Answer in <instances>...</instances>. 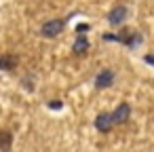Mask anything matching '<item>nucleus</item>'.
Returning <instances> with one entry per match:
<instances>
[{
	"label": "nucleus",
	"instance_id": "obj_1",
	"mask_svg": "<svg viewBox=\"0 0 154 152\" xmlns=\"http://www.w3.org/2000/svg\"><path fill=\"white\" fill-rule=\"evenodd\" d=\"M63 26H66L63 19H51V21H47V23L40 28V34H42L45 38H55V36L61 34Z\"/></svg>",
	"mask_w": 154,
	"mask_h": 152
},
{
	"label": "nucleus",
	"instance_id": "obj_2",
	"mask_svg": "<svg viewBox=\"0 0 154 152\" xmlns=\"http://www.w3.org/2000/svg\"><path fill=\"white\" fill-rule=\"evenodd\" d=\"M129 116H131V106L127 104V101H122V104H118V108L112 112V118H114V125H125L127 120H129Z\"/></svg>",
	"mask_w": 154,
	"mask_h": 152
},
{
	"label": "nucleus",
	"instance_id": "obj_3",
	"mask_svg": "<svg viewBox=\"0 0 154 152\" xmlns=\"http://www.w3.org/2000/svg\"><path fill=\"white\" fill-rule=\"evenodd\" d=\"M125 19H127V7H122V5L114 7V9L110 11V15H108V21H110L112 26H120Z\"/></svg>",
	"mask_w": 154,
	"mask_h": 152
},
{
	"label": "nucleus",
	"instance_id": "obj_4",
	"mask_svg": "<svg viewBox=\"0 0 154 152\" xmlns=\"http://www.w3.org/2000/svg\"><path fill=\"white\" fill-rule=\"evenodd\" d=\"M95 127H97V131H101V133H108V131L114 127V118H112V114H108V112L99 114V116L95 118Z\"/></svg>",
	"mask_w": 154,
	"mask_h": 152
},
{
	"label": "nucleus",
	"instance_id": "obj_5",
	"mask_svg": "<svg viewBox=\"0 0 154 152\" xmlns=\"http://www.w3.org/2000/svg\"><path fill=\"white\" fill-rule=\"evenodd\" d=\"M114 82V72L112 70H101L95 78V87L97 89H108L110 85Z\"/></svg>",
	"mask_w": 154,
	"mask_h": 152
},
{
	"label": "nucleus",
	"instance_id": "obj_6",
	"mask_svg": "<svg viewBox=\"0 0 154 152\" xmlns=\"http://www.w3.org/2000/svg\"><path fill=\"white\" fill-rule=\"evenodd\" d=\"M11 146H13V133L2 131L0 133V152H11Z\"/></svg>",
	"mask_w": 154,
	"mask_h": 152
},
{
	"label": "nucleus",
	"instance_id": "obj_7",
	"mask_svg": "<svg viewBox=\"0 0 154 152\" xmlns=\"http://www.w3.org/2000/svg\"><path fill=\"white\" fill-rule=\"evenodd\" d=\"M72 51H74L76 55H85V53L89 51V40H87L85 36H78L76 42H74V47H72Z\"/></svg>",
	"mask_w": 154,
	"mask_h": 152
},
{
	"label": "nucleus",
	"instance_id": "obj_8",
	"mask_svg": "<svg viewBox=\"0 0 154 152\" xmlns=\"http://www.w3.org/2000/svg\"><path fill=\"white\" fill-rule=\"evenodd\" d=\"M13 66H15V57H5V59H2V68L13 70Z\"/></svg>",
	"mask_w": 154,
	"mask_h": 152
},
{
	"label": "nucleus",
	"instance_id": "obj_9",
	"mask_svg": "<svg viewBox=\"0 0 154 152\" xmlns=\"http://www.w3.org/2000/svg\"><path fill=\"white\" fill-rule=\"evenodd\" d=\"M49 108H51V110H59V108H61V101H51Z\"/></svg>",
	"mask_w": 154,
	"mask_h": 152
},
{
	"label": "nucleus",
	"instance_id": "obj_10",
	"mask_svg": "<svg viewBox=\"0 0 154 152\" xmlns=\"http://www.w3.org/2000/svg\"><path fill=\"white\" fill-rule=\"evenodd\" d=\"M87 30H89V26H87V23H80V26L76 28V32H78V34H80V32H87Z\"/></svg>",
	"mask_w": 154,
	"mask_h": 152
},
{
	"label": "nucleus",
	"instance_id": "obj_11",
	"mask_svg": "<svg viewBox=\"0 0 154 152\" xmlns=\"http://www.w3.org/2000/svg\"><path fill=\"white\" fill-rule=\"evenodd\" d=\"M146 61H148V64H152V66H154V55H146Z\"/></svg>",
	"mask_w": 154,
	"mask_h": 152
},
{
	"label": "nucleus",
	"instance_id": "obj_12",
	"mask_svg": "<svg viewBox=\"0 0 154 152\" xmlns=\"http://www.w3.org/2000/svg\"><path fill=\"white\" fill-rule=\"evenodd\" d=\"M0 70H2V59H0Z\"/></svg>",
	"mask_w": 154,
	"mask_h": 152
}]
</instances>
